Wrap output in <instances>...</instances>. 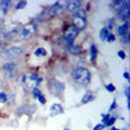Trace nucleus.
Instances as JSON below:
<instances>
[{"label": "nucleus", "instance_id": "obj_11", "mask_svg": "<svg viewBox=\"0 0 130 130\" xmlns=\"http://www.w3.org/2000/svg\"><path fill=\"white\" fill-rule=\"evenodd\" d=\"M117 117L116 116H112L111 113H107V115H103V121L102 124L107 127V126H113V124L116 122Z\"/></svg>", "mask_w": 130, "mask_h": 130}, {"label": "nucleus", "instance_id": "obj_15", "mask_svg": "<svg viewBox=\"0 0 130 130\" xmlns=\"http://www.w3.org/2000/svg\"><path fill=\"white\" fill-rule=\"evenodd\" d=\"M95 99V95L92 91H86L85 95L82 96V99H81V104H87L90 102H92Z\"/></svg>", "mask_w": 130, "mask_h": 130}, {"label": "nucleus", "instance_id": "obj_37", "mask_svg": "<svg viewBox=\"0 0 130 130\" xmlns=\"http://www.w3.org/2000/svg\"><path fill=\"white\" fill-rule=\"evenodd\" d=\"M64 130H69V129H64Z\"/></svg>", "mask_w": 130, "mask_h": 130}, {"label": "nucleus", "instance_id": "obj_7", "mask_svg": "<svg viewBox=\"0 0 130 130\" xmlns=\"http://www.w3.org/2000/svg\"><path fill=\"white\" fill-rule=\"evenodd\" d=\"M78 34H79V31L73 25H69L67 29H65V31H64V42H65V44H67V47L73 44L75 38L78 37Z\"/></svg>", "mask_w": 130, "mask_h": 130}, {"label": "nucleus", "instance_id": "obj_12", "mask_svg": "<svg viewBox=\"0 0 130 130\" xmlns=\"http://www.w3.org/2000/svg\"><path fill=\"white\" fill-rule=\"evenodd\" d=\"M2 70H3L4 74L17 70V62H16V61H7L3 67H2Z\"/></svg>", "mask_w": 130, "mask_h": 130}, {"label": "nucleus", "instance_id": "obj_6", "mask_svg": "<svg viewBox=\"0 0 130 130\" xmlns=\"http://www.w3.org/2000/svg\"><path fill=\"white\" fill-rule=\"evenodd\" d=\"M47 87L48 90L51 91V94L53 96H59L61 98L64 91H65V83L62 81H59V79H55V78H52L47 82Z\"/></svg>", "mask_w": 130, "mask_h": 130}, {"label": "nucleus", "instance_id": "obj_25", "mask_svg": "<svg viewBox=\"0 0 130 130\" xmlns=\"http://www.w3.org/2000/svg\"><path fill=\"white\" fill-rule=\"evenodd\" d=\"M5 31V26H4V21L3 18H0V37L3 35V32Z\"/></svg>", "mask_w": 130, "mask_h": 130}, {"label": "nucleus", "instance_id": "obj_19", "mask_svg": "<svg viewBox=\"0 0 130 130\" xmlns=\"http://www.w3.org/2000/svg\"><path fill=\"white\" fill-rule=\"evenodd\" d=\"M108 34H109L108 29H107V27H103V29L100 30V32H99V38H100V40H105L107 37H108Z\"/></svg>", "mask_w": 130, "mask_h": 130}, {"label": "nucleus", "instance_id": "obj_10", "mask_svg": "<svg viewBox=\"0 0 130 130\" xmlns=\"http://www.w3.org/2000/svg\"><path fill=\"white\" fill-rule=\"evenodd\" d=\"M117 17L120 18V21H122V22H127V20L130 17V8L126 7V8H122L117 12Z\"/></svg>", "mask_w": 130, "mask_h": 130}, {"label": "nucleus", "instance_id": "obj_8", "mask_svg": "<svg viewBox=\"0 0 130 130\" xmlns=\"http://www.w3.org/2000/svg\"><path fill=\"white\" fill-rule=\"evenodd\" d=\"M67 2H57L50 8V16H59L65 10Z\"/></svg>", "mask_w": 130, "mask_h": 130}, {"label": "nucleus", "instance_id": "obj_9", "mask_svg": "<svg viewBox=\"0 0 130 130\" xmlns=\"http://www.w3.org/2000/svg\"><path fill=\"white\" fill-rule=\"evenodd\" d=\"M65 9L70 12L72 14L77 13L79 9H82V2H77V0H72V2H67V5H65Z\"/></svg>", "mask_w": 130, "mask_h": 130}, {"label": "nucleus", "instance_id": "obj_13", "mask_svg": "<svg viewBox=\"0 0 130 130\" xmlns=\"http://www.w3.org/2000/svg\"><path fill=\"white\" fill-rule=\"evenodd\" d=\"M64 113V107L60 103H55L52 104L51 109H50V116H57V115H62Z\"/></svg>", "mask_w": 130, "mask_h": 130}, {"label": "nucleus", "instance_id": "obj_34", "mask_svg": "<svg viewBox=\"0 0 130 130\" xmlns=\"http://www.w3.org/2000/svg\"><path fill=\"white\" fill-rule=\"evenodd\" d=\"M125 96L126 99H129V89H125Z\"/></svg>", "mask_w": 130, "mask_h": 130}, {"label": "nucleus", "instance_id": "obj_22", "mask_svg": "<svg viewBox=\"0 0 130 130\" xmlns=\"http://www.w3.org/2000/svg\"><path fill=\"white\" fill-rule=\"evenodd\" d=\"M26 5H27V2H18V3L16 4V10L24 9V8H26Z\"/></svg>", "mask_w": 130, "mask_h": 130}, {"label": "nucleus", "instance_id": "obj_32", "mask_svg": "<svg viewBox=\"0 0 130 130\" xmlns=\"http://www.w3.org/2000/svg\"><path fill=\"white\" fill-rule=\"evenodd\" d=\"M116 107H117V104H116V100H113V103H112V105H111V108H109V112H108V113H111V112L115 109Z\"/></svg>", "mask_w": 130, "mask_h": 130}, {"label": "nucleus", "instance_id": "obj_33", "mask_svg": "<svg viewBox=\"0 0 130 130\" xmlns=\"http://www.w3.org/2000/svg\"><path fill=\"white\" fill-rule=\"evenodd\" d=\"M4 48H5V43H4L3 40H0V52H2Z\"/></svg>", "mask_w": 130, "mask_h": 130}, {"label": "nucleus", "instance_id": "obj_21", "mask_svg": "<svg viewBox=\"0 0 130 130\" xmlns=\"http://www.w3.org/2000/svg\"><path fill=\"white\" fill-rule=\"evenodd\" d=\"M0 103H8V94L5 91H0Z\"/></svg>", "mask_w": 130, "mask_h": 130}, {"label": "nucleus", "instance_id": "obj_27", "mask_svg": "<svg viewBox=\"0 0 130 130\" xmlns=\"http://www.w3.org/2000/svg\"><path fill=\"white\" fill-rule=\"evenodd\" d=\"M115 39H116V37L113 35V34H111V32H109V34H108V37H107V42H115Z\"/></svg>", "mask_w": 130, "mask_h": 130}, {"label": "nucleus", "instance_id": "obj_4", "mask_svg": "<svg viewBox=\"0 0 130 130\" xmlns=\"http://www.w3.org/2000/svg\"><path fill=\"white\" fill-rule=\"evenodd\" d=\"M24 56V50L17 46H9L5 47L2 52H0V57L3 60H9V61H14L18 60Z\"/></svg>", "mask_w": 130, "mask_h": 130}, {"label": "nucleus", "instance_id": "obj_2", "mask_svg": "<svg viewBox=\"0 0 130 130\" xmlns=\"http://www.w3.org/2000/svg\"><path fill=\"white\" fill-rule=\"evenodd\" d=\"M38 31V26L34 22L26 24L24 26H21L20 29H17V34H16V40H27L30 38H32Z\"/></svg>", "mask_w": 130, "mask_h": 130}, {"label": "nucleus", "instance_id": "obj_26", "mask_svg": "<svg viewBox=\"0 0 130 130\" xmlns=\"http://www.w3.org/2000/svg\"><path fill=\"white\" fill-rule=\"evenodd\" d=\"M113 26H115V18H111L109 21H108V27H107V29H108V31H109Z\"/></svg>", "mask_w": 130, "mask_h": 130}, {"label": "nucleus", "instance_id": "obj_3", "mask_svg": "<svg viewBox=\"0 0 130 130\" xmlns=\"http://www.w3.org/2000/svg\"><path fill=\"white\" fill-rule=\"evenodd\" d=\"M42 81H43V79L38 75L37 72H30V73H27V74L24 75L22 81H21V82H22L25 90L30 92V91H32L34 89H37Z\"/></svg>", "mask_w": 130, "mask_h": 130}, {"label": "nucleus", "instance_id": "obj_31", "mask_svg": "<svg viewBox=\"0 0 130 130\" xmlns=\"http://www.w3.org/2000/svg\"><path fill=\"white\" fill-rule=\"evenodd\" d=\"M104 127H105V126H104L103 124H99V125H96V126H95V127H94L92 130H103Z\"/></svg>", "mask_w": 130, "mask_h": 130}, {"label": "nucleus", "instance_id": "obj_18", "mask_svg": "<svg viewBox=\"0 0 130 130\" xmlns=\"http://www.w3.org/2000/svg\"><path fill=\"white\" fill-rule=\"evenodd\" d=\"M68 50H69V52L72 53V55H78V53L81 52V47L79 46H75L74 43H73L72 46L68 47Z\"/></svg>", "mask_w": 130, "mask_h": 130}, {"label": "nucleus", "instance_id": "obj_1", "mask_svg": "<svg viewBox=\"0 0 130 130\" xmlns=\"http://www.w3.org/2000/svg\"><path fill=\"white\" fill-rule=\"evenodd\" d=\"M72 78L75 83H78L81 86H86L91 81V72L85 67H77L72 70Z\"/></svg>", "mask_w": 130, "mask_h": 130}, {"label": "nucleus", "instance_id": "obj_20", "mask_svg": "<svg viewBox=\"0 0 130 130\" xmlns=\"http://www.w3.org/2000/svg\"><path fill=\"white\" fill-rule=\"evenodd\" d=\"M34 55L35 56H47V51L44 48H37L34 51Z\"/></svg>", "mask_w": 130, "mask_h": 130}, {"label": "nucleus", "instance_id": "obj_5", "mask_svg": "<svg viewBox=\"0 0 130 130\" xmlns=\"http://www.w3.org/2000/svg\"><path fill=\"white\" fill-rule=\"evenodd\" d=\"M72 22H73V26L78 31H82L87 27V13H86V10L83 8L72 16Z\"/></svg>", "mask_w": 130, "mask_h": 130}, {"label": "nucleus", "instance_id": "obj_24", "mask_svg": "<svg viewBox=\"0 0 130 130\" xmlns=\"http://www.w3.org/2000/svg\"><path fill=\"white\" fill-rule=\"evenodd\" d=\"M105 89H107V91H109V92H115V91H116L115 85H112V83H108V85L105 86Z\"/></svg>", "mask_w": 130, "mask_h": 130}, {"label": "nucleus", "instance_id": "obj_28", "mask_svg": "<svg viewBox=\"0 0 130 130\" xmlns=\"http://www.w3.org/2000/svg\"><path fill=\"white\" fill-rule=\"evenodd\" d=\"M38 100H39V103L40 104H46V98H44V95H40V96H38Z\"/></svg>", "mask_w": 130, "mask_h": 130}, {"label": "nucleus", "instance_id": "obj_16", "mask_svg": "<svg viewBox=\"0 0 130 130\" xmlns=\"http://www.w3.org/2000/svg\"><path fill=\"white\" fill-rule=\"evenodd\" d=\"M127 29H129V25H127V22H124L122 25H120L117 27V34L120 35V37H124V35H126L127 34Z\"/></svg>", "mask_w": 130, "mask_h": 130}, {"label": "nucleus", "instance_id": "obj_14", "mask_svg": "<svg viewBox=\"0 0 130 130\" xmlns=\"http://www.w3.org/2000/svg\"><path fill=\"white\" fill-rule=\"evenodd\" d=\"M12 5V2H9V0H3V2H0V13L3 16H5L8 13V10Z\"/></svg>", "mask_w": 130, "mask_h": 130}, {"label": "nucleus", "instance_id": "obj_30", "mask_svg": "<svg viewBox=\"0 0 130 130\" xmlns=\"http://www.w3.org/2000/svg\"><path fill=\"white\" fill-rule=\"evenodd\" d=\"M117 55H118V57H121L122 60L126 57V55H125V52H124V51H118V52H117Z\"/></svg>", "mask_w": 130, "mask_h": 130}, {"label": "nucleus", "instance_id": "obj_35", "mask_svg": "<svg viewBox=\"0 0 130 130\" xmlns=\"http://www.w3.org/2000/svg\"><path fill=\"white\" fill-rule=\"evenodd\" d=\"M124 78H125V79H129V74H127V73H124Z\"/></svg>", "mask_w": 130, "mask_h": 130}, {"label": "nucleus", "instance_id": "obj_23", "mask_svg": "<svg viewBox=\"0 0 130 130\" xmlns=\"http://www.w3.org/2000/svg\"><path fill=\"white\" fill-rule=\"evenodd\" d=\"M31 94H32V98H34V99H38V96H40L42 95V91L37 87V89H34L31 91Z\"/></svg>", "mask_w": 130, "mask_h": 130}, {"label": "nucleus", "instance_id": "obj_17", "mask_svg": "<svg viewBox=\"0 0 130 130\" xmlns=\"http://www.w3.org/2000/svg\"><path fill=\"white\" fill-rule=\"evenodd\" d=\"M96 55H98V50H96V46L95 44H91L90 47V61H95L96 60Z\"/></svg>", "mask_w": 130, "mask_h": 130}, {"label": "nucleus", "instance_id": "obj_36", "mask_svg": "<svg viewBox=\"0 0 130 130\" xmlns=\"http://www.w3.org/2000/svg\"><path fill=\"white\" fill-rule=\"evenodd\" d=\"M111 130H118L117 127H111Z\"/></svg>", "mask_w": 130, "mask_h": 130}, {"label": "nucleus", "instance_id": "obj_29", "mask_svg": "<svg viewBox=\"0 0 130 130\" xmlns=\"http://www.w3.org/2000/svg\"><path fill=\"white\" fill-rule=\"evenodd\" d=\"M127 39H129V34H126V35L121 37V42L124 43V44H126V43H127Z\"/></svg>", "mask_w": 130, "mask_h": 130}]
</instances>
